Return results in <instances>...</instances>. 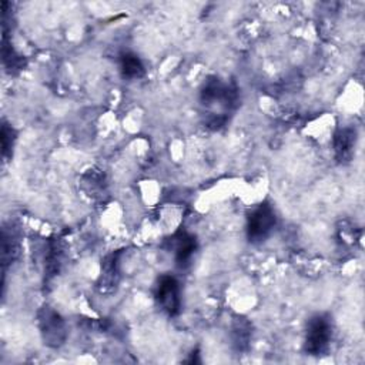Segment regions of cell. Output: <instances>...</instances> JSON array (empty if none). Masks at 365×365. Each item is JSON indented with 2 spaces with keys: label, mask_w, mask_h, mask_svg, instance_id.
<instances>
[{
  "label": "cell",
  "mask_w": 365,
  "mask_h": 365,
  "mask_svg": "<svg viewBox=\"0 0 365 365\" xmlns=\"http://www.w3.org/2000/svg\"><path fill=\"white\" fill-rule=\"evenodd\" d=\"M355 130L351 127L339 128L334 137V150L339 161H348L352 157V150L355 147Z\"/></svg>",
  "instance_id": "cell-6"
},
{
  "label": "cell",
  "mask_w": 365,
  "mask_h": 365,
  "mask_svg": "<svg viewBox=\"0 0 365 365\" xmlns=\"http://www.w3.org/2000/svg\"><path fill=\"white\" fill-rule=\"evenodd\" d=\"M234 344L238 349H245L250 341V325L244 319H238L232 328Z\"/></svg>",
  "instance_id": "cell-8"
},
{
  "label": "cell",
  "mask_w": 365,
  "mask_h": 365,
  "mask_svg": "<svg viewBox=\"0 0 365 365\" xmlns=\"http://www.w3.org/2000/svg\"><path fill=\"white\" fill-rule=\"evenodd\" d=\"M332 339V322L328 315L319 314L309 319L305 334L304 349L309 355H324Z\"/></svg>",
  "instance_id": "cell-1"
},
{
  "label": "cell",
  "mask_w": 365,
  "mask_h": 365,
  "mask_svg": "<svg viewBox=\"0 0 365 365\" xmlns=\"http://www.w3.org/2000/svg\"><path fill=\"white\" fill-rule=\"evenodd\" d=\"M174 244V254H175V261L180 267L188 265L194 251H195V238L190 235L185 231H178L173 241Z\"/></svg>",
  "instance_id": "cell-5"
},
{
  "label": "cell",
  "mask_w": 365,
  "mask_h": 365,
  "mask_svg": "<svg viewBox=\"0 0 365 365\" xmlns=\"http://www.w3.org/2000/svg\"><path fill=\"white\" fill-rule=\"evenodd\" d=\"M275 225V212L267 202L251 211L247 220V235L251 242L264 241Z\"/></svg>",
  "instance_id": "cell-2"
},
{
  "label": "cell",
  "mask_w": 365,
  "mask_h": 365,
  "mask_svg": "<svg viewBox=\"0 0 365 365\" xmlns=\"http://www.w3.org/2000/svg\"><path fill=\"white\" fill-rule=\"evenodd\" d=\"M38 327L43 341L48 346H60L66 339V325L63 318L50 307H43L38 312Z\"/></svg>",
  "instance_id": "cell-3"
},
{
  "label": "cell",
  "mask_w": 365,
  "mask_h": 365,
  "mask_svg": "<svg viewBox=\"0 0 365 365\" xmlns=\"http://www.w3.org/2000/svg\"><path fill=\"white\" fill-rule=\"evenodd\" d=\"M120 67H121L123 76L128 78H138L144 74V66L141 60L131 53H125L121 56Z\"/></svg>",
  "instance_id": "cell-7"
},
{
  "label": "cell",
  "mask_w": 365,
  "mask_h": 365,
  "mask_svg": "<svg viewBox=\"0 0 365 365\" xmlns=\"http://www.w3.org/2000/svg\"><path fill=\"white\" fill-rule=\"evenodd\" d=\"M155 298L158 305L168 314L175 315L180 311V285L171 275H161L155 288Z\"/></svg>",
  "instance_id": "cell-4"
}]
</instances>
